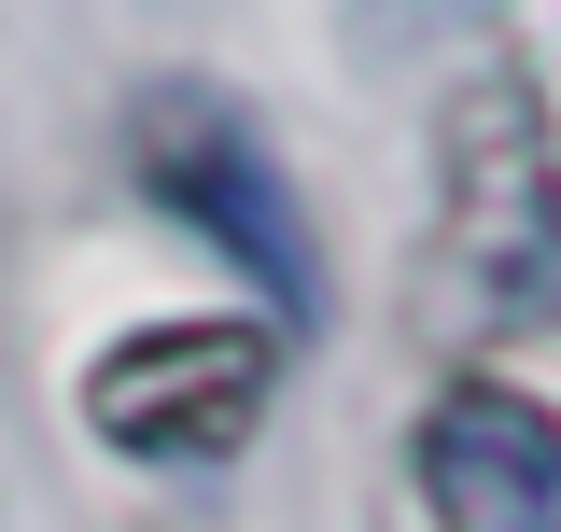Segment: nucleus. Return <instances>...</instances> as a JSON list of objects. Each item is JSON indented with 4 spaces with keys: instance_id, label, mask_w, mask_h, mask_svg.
I'll use <instances>...</instances> for the list:
<instances>
[{
    "instance_id": "7ed1b4c3",
    "label": "nucleus",
    "mask_w": 561,
    "mask_h": 532,
    "mask_svg": "<svg viewBox=\"0 0 561 532\" xmlns=\"http://www.w3.org/2000/svg\"><path fill=\"white\" fill-rule=\"evenodd\" d=\"M267 406H280V323H140L84 365V435L154 476L239 463Z\"/></svg>"
},
{
    "instance_id": "f03ea898",
    "label": "nucleus",
    "mask_w": 561,
    "mask_h": 532,
    "mask_svg": "<svg viewBox=\"0 0 561 532\" xmlns=\"http://www.w3.org/2000/svg\"><path fill=\"white\" fill-rule=\"evenodd\" d=\"M127 169H140V197L169 210L183 239H210V253L267 294L280 336L323 323V253H309V210H295L267 127H253L225 84H140V99H127Z\"/></svg>"
},
{
    "instance_id": "20e7f679",
    "label": "nucleus",
    "mask_w": 561,
    "mask_h": 532,
    "mask_svg": "<svg viewBox=\"0 0 561 532\" xmlns=\"http://www.w3.org/2000/svg\"><path fill=\"white\" fill-rule=\"evenodd\" d=\"M408 476H421V519L435 532H561V406L491 379V365H463L421 406Z\"/></svg>"
},
{
    "instance_id": "f257e3e1",
    "label": "nucleus",
    "mask_w": 561,
    "mask_h": 532,
    "mask_svg": "<svg viewBox=\"0 0 561 532\" xmlns=\"http://www.w3.org/2000/svg\"><path fill=\"white\" fill-rule=\"evenodd\" d=\"M561 323V140L519 70L449 84L435 113V239H421V336L491 350V336Z\"/></svg>"
}]
</instances>
